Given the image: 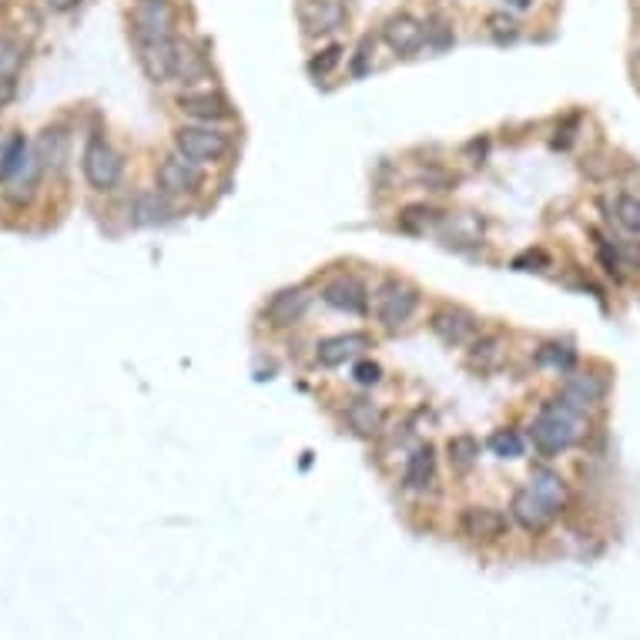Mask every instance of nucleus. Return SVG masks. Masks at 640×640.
Returning <instances> with one entry per match:
<instances>
[{
  "label": "nucleus",
  "mask_w": 640,
  "mask_h": 640,
  "mask_svg": "<svg viewBox=\"0 0 640 640\" xmlns=\"http://www.w3.org/2000/svg\"><path fill=\"white\" fill-rule=\"evenodd\" d=\"M486 446H490L493 456H500V460H520L523 456V436L517 429H493Z\"/></svg>",
  "instance_id": "nucleus-28"
},
{
  "label": "nucleus",
  "mask_w": 640,
  "mask_h": 640,
  "mask_svg": "<svg viewBox=\"0 0 640 640\" xmlns=\"http://www.w3.org/2000/svg\"><path fill=\"white\" fill-rule=\"evenodd\" d=\"M208 74V64H205V57L195 51V47H191L188 41L181 44L178 41V68H175V81H185V84H191V81H202Z\"/></svg>",
  "instance_id": "nucleus-27"
},
{
  "label": "nucleus",
  "mask_w": 640,
  "mask_h": 640,
  "mask_svg": "<svg viewBox=\"0 0 640 640\" xmlns=\"http://www.w3.org/2000/svg\"><path fill=\"white\" fill-rule=\"evenodd\" d=\"M436 222H439V212L433 205H406L403 212H399V228H403V232H413V235L426 232V228Z\"/></svg>",
  "instance_id": "nucleus-30"
},
{
  "label": "nucleus",
  "mask_w": 640,
  "mask_h": 640,
  "mask_svg": "<svg viewBox=\"0 0 640 640\" xmlns=\"http://www.w3.org/2000/svg\"><path fill=\"white\" fill-rule=\"evenodd\" d=\"M382 41L389 44L393 54L409 57L426 44V27L409 14H393L386 24H382Z\"/></svg>",
  "instance_id": "nucleus-16"
},
{
  "label": "nucleus",
  "mask_w": 640,
  "mask_h": 640,
  "mask_svg": "<svg viewBox=\"0 0 640 640\" xmlns=\"http://www.w3.org/2000/svg\"><path fill=\"white\" fill-rule=\"evenodd\" d=\"M527 265H540V272H543L550 265L547 252H540V248L533 252V248H530V252H523V255H517V259H513V269H517V272H527Z\"/></svg>",
  "instance_id": "nucleus-36"
},
{
  "label": "nucleus",
  "mask_w": 640,
  "mask_h": 640,
  "mask_svg": "<svg viewBox=\"0 0 640 640\" xmlns=\"http://www.w3.org/2000/svg\"><path fill=\"white\" fill-rule=\"evenodd\" d=\"M607 386L597 376H584V372H573V376L563 379L560 386V399L567 406H573L577 413H587V409H597L604 403Z\"/></svg>",
  "instance_id": "nucleus-19"
},
{
  "label": "nucleus",
  "mask_w": 640,
  "mask_h": 640,
  "mask_svg": "<svg viewBox=\"0 0 640 640\" xmlns=\"http://www.w3.org/2000/svg\"><path fill=\"white\" fill-rule=\"evenodd\" d=\"M584 436V413H577L573 406H567L563 399H553V403H543L540 413L533 416L530 423V443L540 456H560L563 450H570L577 439Z\"/></svg>",
  "instance_id": "nucleus-1"
},
{
  "label": "nucleus",
  "mask_w": 640,
  "mask_h": 640,
  "mask_svg": "<svg viewBox=\"0 0 640 640\" xmlns=\"http://www.w3.org/2000/svg\"><path fill=\"white\" fill-rule=\"evenodd\" d=\"M506 356L503 336L500 332H480L470 349H466V366H470L476 376H490L493 369H500V362Z\"/></svg>",
  "instance_id": "nucleus-20"
},
{
  "label": "nucleus",
  "mask_w": 640,
  "mask_h": 640,
  "mask_svg": "<svg viewBox=\"0 0 640 640\" xmlns=\"http://www.w3.org/2000/svg\"><path fill=\"white\" fill-rule=\"evenodd\" d=\"M309 305H312L309 285H289V289H279L262 305V322L269 329H292L295 322H302Z\"/></svg>",
  "instance_id": "nucleus-9"
},
{
  "label": "nucleus",
  "mask_w": 640,
  "mask_h": 640,
  "mask_svg": "<svg viewBox=\"0 0 640 640\" xmlns=\"http://www.w3.org/2000/svg\"><path fill=\"white\" fill-rule=\"evenodd\" d=\"M352 379L359 382V386H379L382 382V366L372 359H356V366H352Z\"/></svg>",
  "instance_id": "nucleus-33"
},
{
  "label": "nucleus",
  "mask_w": 640,
  "mask_h": 640,
  "mask_svg": "<svg viewBox=\"0 0 640 640\" xmlns=\"http://www.w3.org/2000/svg\"><path fill=\"white\" fill-rule=\"evenodd\" d=\"M429 332L450 349L470 346V342L480 336V319L463 309V305H439V309L429 315Z\"/></svg>",
  "instance_id": "nucleus-7"
},
{
  "label": "nucleus",
  "mask_w": 640,
  "mask_h": 640,
  "mask_svg": "<svg viewBox=\"0 0 640 640\" xmlns=\"http://www.w3.org/2000/svg\"><path fill=\"white\" fill-rule=\"evenodd\" d=\"M614 222L627 235H640V195H617L614 198Z\"/></svg>",
  "instance_id": "nucleus-29"
},
{
  "label": "nucleus",
  "mask_w": 640,
  "mask_h": 640,
  "mask_svg": "<svg viewBox=\"0 0 640 640\" xmlns=\"http://www.w3.org/2000/svg\"><path fill=\"white\" fill-rule=\"evenodd\" d=\"M131 24L138 41H171L178 27V7L171 0H138Z\"/></svg>",
  "instance_id": "nucleus-8"
},
{
  "label": "nucleus",
  "mask_w": 640,
  "mask_h": 640,
  "mask_svg": "<svg viewBox=\"0 0 640 640\" xmlns=\"http://www.w3.org/2000/svg\"><path fill=\"white\" fill-rule=\"evenodd\" d=\"M81 175L94 191H114L121 185L124 161H121L118 151L108 145V141H104L101 135H94V138H88V145H84Z\"/></svg>",
  "instance_id": "nucleus-5"
},
{
  "label": "nucleus",
  "mask_w": 640,
  "mask_h": 640,
  "mask_svg": "<svg viewBox=\"0 0 640 640\" xmlns=\"http://www.w3.org/2000/svg\"><path fill=\"white\" fill-rule=\"evenodd\" d=\"M68 155H71V135H68V128H64V124H47V128L34 141V158L41 161L44 171H51V175H54V171L64 168Z\"/></svg>",
  "instance_id": "nucleus-17"
},
{
  "label": "nucleus",
  "mask_w": 640,
  "mask_h": 640,
  "mask_svg": "<svg viewBox=\"0 0 640 640\" xmlns=\"http://www.w3.org/2000/svg\"><path fill=\"white\" fill-rule=\"evenodd\" d=\"M14 91H17V81H14V74L0 71V108H4V104L14 98Z\"/></svg>",
  "instance_id": "nucleus-39"
},
{
  "label": "nucleus",
  "mask_w": 640,
  "mask_h": 640,
  "mask_svg": "<svg viewBox=\"0 0 640 640\" xmlns=\"http://www.w3.org/2000/svg\"><path fill=\"white\" fill-rule=\"evenodd\" d=\"M175 151L191 158L195 165H218L232 151V138L215 124H181L175 131Z\"/></svg>",
  "instance_id": "nucleus-3"
},
{
  "label": "nucleus",
  "mask_w": 640,
  "mask_h": 640,
  "mask_svg": "<svg viewBox=\"0 0 640 640\" xmlns=\"http://www.w3.org/2000/svg\"><path fill=\"white\" fill-rule=\"evenodd\" d=\"M372 349V339L366 332H339V336H326L315 342V362L326 369H339L346 362H356Z\"/></svg>",
  "instance_id": "nucleus-12"
},
{
  "label": "nucleus",
  "mask_w": 640,
  "mask_h": 640,
  "mask_svg": "<svg viewBox=\"0 0 640 640\" xmlns=\"http://www.w3.org/2000/svg\"><path fill=\"white\" fill-rule=\"evenodd\" d=\"M369 51H372V41H369V37H362V44L356 51V61H352V74H356V78H362V74L369 71Z\"/></svg>",
  "instance_id": "nucleus-37"
},
{
  "label": "nucleus",
  "mask_w": 640,
  "mask_h": 640,
  "mask_svg": "<svg viewBox=\"0 0 640 640\" xmlns=\"http://www.w3.org/2000/svg\"><path fill=\"white\" fill-rule=\"evenodd\" d=\"M44 7L47 11H54V14H68L78 7V0H44Z\"/></svg>",
  "instance_id": "nucleus-40"
},
{
  "label": "nucleus",
  "mask_w": 640,
  "mask_h": 640,
  "mask_svg": "<svg viewBox=\"0 0 640 640\" xmlns=\"http://www.w3.org/2000/svg\"><path fill=\"white\" fill-rule=\"evenodd\" d=\"M530 490L537 493L543 503H550L553 510H560V506L567 503V496H570L567 483H563V476L553 473V470H547V466H537V470H533V476H530Z\"/></svg>",
  "instance_id": "nucleus-23"
},
{
  "label": "nucleus",
  "mask_w": 640,
  "mask_h": 640,
  "mask_svg": "<svg viewBox=\"0 0 640 640\" xmlns=\"http://www.w3.org/2000/svg\"><path fill=\"white\" fill-rule=\"evenodd\" d=\"M322 302L336 312L346 315H366L369 312V289L356 275H336L326 289H322Z\"/></svg>",
  "instance_id": "nucleus-14"
},
{
  "label": "nucleus",
  "mask_w": 640,
  "mask_h": 640,
  "mask_svg": "<svg viewBox=\"0 0 640 640\" xmlns=\"http://www.w3.org/2000/svg\"><path fill=\"white\" fill-rule=\"evenodd\" d=\"M178 111L195 124H222L235 118V104L222 91H185L178 94Z\"/></svg>",
  "instance_id": "nucleus-11"
},
{
  "label": "nucleus",
  "mask_w": 640,
  "mask_h": 640,
  "mask_svg": "<svg viewBox=\"0 0 640 640\" xmlns=\"http://www.w3.org/2000/svg\"><path fill=\"white\" fill-rule=\"evenodd\" d=\"M41 175H44V168H41V161L31 158L27 165L17 171V175L7 181V198H11L14 205H27L31 198L37 195V185H41Z\"/></svg>",
  "instance_id": "nucleus-24"
},
{
  "label": "nucleus",
  "mask_w": 640,
  "mask_h": 640,
  "mask_svg": "<svg viewBox=\"0 0 640 640\" xmlns=\"http://www.w3.org/2000/svg\"><path fill=\"white\" fill-rule=\"evenodd\" d=\"M14 64H17V47H14V44H7V41H0V71L14 74V71H11Z\"/></svg>",
  "instance_id": "nucleus-38"
},
{
  "label": "nucleus",
  "mask_w": 640,
  "mask_h": 640,
  "mask_svg": "<svg viewBox=\"0 0 640 640\" xmlns=\"http://www.w3.org/2000/svg\"><path fill=\"white\" fill-rule=\"evenodd\" d=\"M138 57L141 68L155 84H168L175 81V68H178V41H138Z\"/></svg>",
  "instance_id": "nucleus-15"
},
{
  "label": "nucleus",
  "mask_w": 640,
  "mask_h": 640,
  "mask_svg": "<svg viewBox=\"0 0 640 640\" xmlns=\"http://www.w3.org/2000/svg\"><path fill=\"white\" fill-rule=\"evenodd\" d=\"M553 517H557V510H553L550 503H543L537 493L530 490V486H520L517 493H513V500H510V520L517 523L520 530H527V533H543L553 523Z\"/></svg>",
  "instance_id": "nucleus-13"
},
{
  "label": "nucleus",
  "mask_w": 640,
  "mask_h": 640,
  "mask_svg": "<svg viewBox=\"0 0 640 640\" xmlns=\"http://www.w3.org/2000/svg\"><path fill=\"white\" fill-rule=\"evenodd\" d=\"M446 453H450V466L456 473H470L476 463H480V439L470 433H456L450 443H446Z\"/></svg>",
  "instance_id": "nucleus-26"
},
{
  "label": "nucleus",
  "mask_w": 640,
  "mask_h": 640,
  "mask_svg": "<svg viewBox=\"0 0 640 640\" xmlns=\"http://www.w3.org/2000/svg\"><path fill=\"white\" fill-rule=\"evenodd\" d=\"M349 21L346 0H299V24L309 37L339 34Z\"/></svg>",
  "instance_id": "nucleus-10"
},
{
  "label": "nucleus",
  "mask_w": 640,
  "mask_h": 640,
  "mask_svg": "<svg viewBox=\"0 0 640 640\" xmlns=\"http://www.w3.org/2000/svg\"><path fill=\"white\" fill-rule=\"evenodd\" d=\"M433 483H436V450H433V443H423L406 460L403 486L409 493H426V490H433Z\"/></svg>",
  "instance_id": "nucleus-21"
},
{
  "label": "nucleus",
  "mask_w": 640,
  "mask_h": 640,
  "mask_svg": "<svg viewBox=\"0 0 640 640\" xmlns=\"http://www.w3.org/2000/svg\"><path fill=\"white\" fill-rule=\"evenodd\" d=\"M510 7H517V11H527L530 0H510Z\"/></svg>",
  "instance_id": "nucleus-41"
},
{
  "label": "nucleus",
  "mask_w": 640,
  "mask_h": 640,
  "mask_svg": "<svg viewBox=\"0 0 640 640\" xmlns=\"http://www.w3.org/2000/svg\"><path fill=\"white\" fill-rule=\"evenodd\" d=\"M419 302H423V292H419L413 282L399 279V275L382 279L379 289L372 292V309H376V319H379V326L389 329V332L403 329L406 322L416 315Z\"/></svg>",
  "instance_id": "nucleus-2"
},
{
  "label": "nucleus",
  "mask_w": 640,
  "mask_h": 640,
  "mask_svg": "<svg viewBox=\"0 0 640 640\" xmlns=\"http://www.w3.org/2000/svg\"><path fill=\"white\" fill-rule=\"evenodd\" d=\"M456 41L453 37V31L446 24H433V27H426V44L433 47V51L439 54V51H446V47H450Z\"/></svg>",
  "instance_id": "nucleus-34"
},
{
  "label": "nucleus",
  "mask_w": 640,
  "mask_h": 640,
  "mask_svg": "<svg viewBox=\"0 0 640 640\" xmlns=\"http://www.w3.org/2000/svg\"><path fill=\"white\" fill-rule=\"evenodd\" d=\"M31 158H34V148L27 145V138L24 135H11V138H7V145L0 148V181L7 185V181H11Z\"/></svg>",
  "instance_id": "nucleus-25"
},
{
  "label": "nucleus",
  "mask_w": 640,
  "mask_h": 640,
  "mask_svg": "<svg viewBox=\"0 0 640 640\" xmlns=\"http://www.w3.org/2000/svg\"><path fill=\"white\" fill-rule=\"evenodd\" d=\"M486 27H490V37L493 41H500V44H506V41H517L520 37V21L513 14H490L486 17Z\"/></svg>",
  "instance_id": "nucleus-32"
},
{
  "label": "nucleus",
  "mask_w": 640,
  "mask_h": 640,
  "mask_svg": "<svg viewBox=\"0 0 640 640\" xmlns=\"http://www.w3.org/2000/svg\"><path fill=\"white\" fill-rule=\"evenodd\" d=\"M456 530L466 543H476V547H493V543H503L506 533H510V520H506L503 510L486 503H470L460 510L456 517Z\"/></svg>",
  "instance_id": "nucleus-4"
},
{
  "label": "nucleus",
  "mask_w": 640,
  "mask_h": 640,
  "mask_svg": "<svg viewBox=\"0 0 640 640\" xmlns=\"http://www.w3.org/2000/svg\"><path fill=\"white\" fill-rule=\"evenodd\" d=\"M419 178H423L426 188H433V191H453V185H456V175H446V171H439V168H426Z\"/></svg>",
  "instance_id": "nucleus-35"
},
{
  "label": "nucleus",
  "mask_w": 640,
  "mask_h": 640,
  "mask_svg": "<svg viewBox=\"0 0 640 640\" xmlns=\"http://www.w3.org/2000/svg\"><path fill=\"white\" fill-rule=\"evenodd\" d=\"M342 416H346V426L352 429V433L362 436V439H372L386 429V413H382L372 399H349V406Z\"/></svg>",
  "instance_id": "nucleus-22"
},
{
  "label": "nucleus",
  "mask_w": 640,
  "mask_h": 640,
  "mask_svg": "<svg viewBox=\"0 0 640 640\" xmlns=\"http://www.w3.org/2000/svg\"><path fill=\"white\" fill-rule=\"evenodd\" d=\"M342 54H346V51H342V44H329L326 51H319L309 61V74H312V78H329V74L342 64Z\"/></svg>",
  "instance_id": "nucleus-31"
},
{
  "label": "nucleus",
  "mask_w": 640,
  "mask_h": 640,
  "mask_svg": "<svg viewBox=\"0 0 640 640\" xmlns=\"http://www.w3.org/2000/svg\"><path fill=\"white\" fill-rule=\"evenodd\" d=\"M155 185L161 195H168V198H188V195H198V191H202L205 171H202V165H195L191 158L175 151V155H165L158 161Z\"/></svg>",
  "instance_id": "nucleus-6"
},
{
  "label": "nucleus",
  "mask_w": 640,
  "mask_h": 640,
  "mask_svg": "<svg viewBox=\"0 0 640 640\" xmlns=\"http://www.w3.org/2000/svg\"><path fill=\"white\" fill-rule=\"evenodd\" d=\"M128 218L131 225L138 228H155V225H168L171 218H175V208H171L168 195H161V191H138L128 205Z\"/></svg>",
  "instance_id": "nucleus-18"
}]
</instances>
